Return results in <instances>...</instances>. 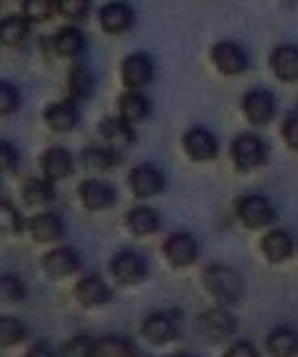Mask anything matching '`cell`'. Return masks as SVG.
Listing matches in <instances>:
<instances>
[{"instance_id": "cell-1", "label": "cell", "mask_w": 298, "mask_h": 357, "mask_svg": "<svg viewBox=\"0 0 298 357\" xmlns=\"http://www.w3.org/2000/svg\"><path fill=\"white\" fill-rule=\"evenodd\" d=\"M203 284L221 306H233L245 292V282L241 278V274L223 264L209 266L203 274Z\"/></svg>"}, {"instance_id": "cell-2", "label": "cell", "mask_w": 298, "mask_h": 357, "mask_svg": "<svg viewBox=\"0 0 298 357\" xmlns=\"http://www.w3.org/2000/svg\"><path fill=\"white\" fill-rule=\"evenodd\" d=\"M231 159H233L237 171L251 173L267 163L269 159V147L260 139L259 135L243 133L233 141L231 145Z\"/></svg>"}, {"instance_id": "cell-3", "label": "cell", "mask_w": 298, "mask_h": 357, "mask_svg": "<svg viewBox=\"0 0 298 357\" xmlns=\"http://www.w3.org/2000/svg\"><path fill=\"white\" fill-rule=\"evenodd\" d=\"M142 335L157 347L175 342L179 335V316L175 312H165V310L151 312L142 321Z\"/></svg>"}, {"instance_id": "cell-4", "label": "cell", "mask_w": 298, "mask_h": 357, "mask_svg": "<svg viewBox=\"0 0 298 357\" xmlns=\"http://www.w3.org/2000/svg\"><path fill=\"white\" fill-rule=\"evenodd\" d=\"M110 272L119 286H137L147 278V262L135 250H119L110 262Z\"/></svg>"}, {"instance_id": "cell-5", "label": "cell", "mask_w": 298, "mask_h": 357, "mask_svg": "<svg viewBox=\"0 0 298 357\" xmlns=\"http://www.w3.org/2000/svg\"><path fill=\"white\" fill-rule=\"evenodd\" d=\"M237 217L246 229L259 230L271 227L276 218V211L272 203L262 195H248L237 204Z\"/></svg>"}, {"instance_id": "cell-6", "label": "cell", "mask_w": 298, "mask_h": 357, "mask_svg": "<svg viewBox=\"0 0 298 357\" xmlns=\"http://www.w3.org/2000/svg\"><path fill=\"white\" fill-rule=\"evenodd\" d=\"M237 318L225 307H213L203 312L197 319V330L209 342H225L237 333Z\"/></svg>"}, {"instance_id": "cell-7", "label": "cell", "mask_w": 298, "mask_h": 357, "mask_svg": "<svg viewBox=\"0 0 298 357\" xmlns=\"http://www.w3.org/2000/svg\"><path fill=\"white\" fill-rule=\"evenodd\" d=\"M82 268V256L72 246H56L42 258V270L50 280H66L78 274Z\"/></svg>"}, {"instance_id": "cell-8", "label": "cell", "mask_w": 298, "mask_h": 357, "mask_svg": "<svg viewBox=\"0 0 298 357\" xmlns=\"http://www.w3.org/2000/svg\"><path fill=\"white\" fill-rule=\"evenodd\" d=\"M119 76H121V84L126 86V89L140 91L145 86H149L154 79V60L145 52H133L124 58L121 68H119Z\"/></svg>"}, {"instance_id": "cell-9", "label": "cell", "mask_w": 298, "mask_h": 357, "mask_svg": "<svg viewBox=\"0 0 298 357\" xmlns=\"http://www.w3.org/2000/svg\"><path fill=\"white\" fill-rule=\"evenodd\" d=\"M80 203L84 208H88L91 213H100L112 208L117 201L116 189L104 181V178H86L78 185Z\"/></svg>"}, {"instance_id": "cell-10", "label": "cell", "mask_w": 298, "mask_h": 357, "mask_svg": "<svg viewBox=\"0 0 298 357\" xmlns=\"http://www.w3.org/2000/svg\"><path fill=\"white\" fill-rule=\"evenodd\" d=\"M128 187L137 199H151L165 189V175L151 163H140L128 175Z\"/></svg>"}, {"instance_id": "cell-11", "label": "cell", "mask_w": 298, "mask_h": 357, "mask_svg": "<svg viewBox=\"0 0 298 357\" xmlns=\"http://www.w3.org/2000/svg\"><path fill=\"white\" fill-rule=\"evenodd\" d=\"M74 298L86 310H100L114 300V292L102 276L90 274L80 278L78 284L74 286Z\"/></svg>"}, {"instance_id": "cell-12", "label": "cell", "mask_w": 298, "mask_h": 357, "mask_svg": "<svg viewBox=\"0 0 298 357\" xmlns=\"http://www.w3.org/2000/svg\"><path fill=\"white\" fill-rule=\"evenodd\" d=\"M98 22L104 32L112 34V36H119V34H126L133 26L135 13L126 0H110L100 8Z\"/></svg>"}, {"instance_id": "cell-13", "label": "cell", "mask_w": 298, "mask_h": 357, "mask_svg": "<svg viewBox=\"0 0 298 357\" xmlns=\"http://www.w3.org/2000/svg\"><path fill=\"white\" fill-rule=\"evenodd\" d=\"M211 60L217 66L221 74L225 76H239L243 74L248 66V58H246L245 50L231 40H221L213 46L211 50Z\"/></svg>"}, {"instance_id": "cell-14", "label": "cell", "mask_w": 298, "mask_h": 357, "mask_svg": "<svg viewBox=\"0 0 298 357\" xmlns=\"http://www.w3.org/2000/svg\"><path fill=\"white\" fill-rule=\"evenodd\" d=\"M27 230L34 243L54 244L64 238L66 225L60 215H56L52 211H44L27 220Z\"/></svg>"}, {"instance_id": "cell-15", "label": "cell", "mask_w": 298, "mask_h": 357, "mask_svg": "<svg viewBox=\"0 0 298 357\" xmlns=\"http://www.w3.org/2000/svg\"><path fill=\"white\" fill-rule=\"evenodd\" d=\"M183 149L193 161H213L219 153V141L205 128H191L183 135Z\"/></svg>"}, {"instance_id": "cell-16", "label": "cell", "mask_w": 298, "mask_h": 357, "mask_svg": "<svg viewBox=\"0 0 298 357\" xmlns=\"http://www.w3.org/2000/svg\"><path fill=\"white\" fill-rule=\"evenodd\" d=\"M243 112H245L246 119L253 126H267L271 123L272 117L276 114V102L274 96L267 89H251L246 91L243 98Z\"/></svg>"}, {"instance_id": "cell-17", "label": "cell", "mask_w": 298, "mask_h": 357, "mask_svg": "<svg viewBox=\"0 0 298 357\" xmlns=\"http://www.w3.org/2000/svg\"><path fill=\"white\" fill-rule=\"evenodd\" d=\"M163 255L167 262L175 268H187L193 264L199 256V246L191 234L175 232L163 243Z\"/></svg>"}, {"instance_id": "cell-18", "label": "cell", "mask_w": 298, "mask_h": 357, "mask_svg": "<svg viewBox=\"0 0 298 357\" xmlns=\"http://www.w3.org/2000/svg\"><path fill=\"white\" fill-rule=\"evenodd\" d=\"M40 167L44 177L50 178L52 183L64 181L74 173V157L62 145H52L40 157Z\"/></svg>"}, {"instance_id": "cell-19", "label": "cell", "mask_w": 298, "mask_h": 357, "mask_svg": "<svg viewBox=\"0 0 298 357\" xmlns=\"http://www.w3.org/2000/svg\"><path fill=\"white\" fill-rule=\"evenodd\" d=\"M44 123L54 133H68L74 131L80 123V112L76 102L64 100V102H54L44 109Z\"/></svg>"}, {"instance_id": "cell-20", "label": "cell", "mask_w": 298, "mask_h": 357, "mask_svg": "<svg viewBox=\"0 0 298 357\" xmlns=\"http://www.w3.org/2000/svg\"><path fill=\"white\" fill-rule=\"evenodd\" d=\"M98 131H100L102 139L105 141V145L116 149V151H121V149L130 147L131 143L135 141L133 126H130L128 121H124L119 115L117 117H105L104 121H100Z\"/></svg>"}, {"instance_id": "cell-21", "label": "cell", "mask_w": 298, "mask_h": 357, "mask_svg": "<svg viewBox=\"0 0 298 357\" xmlns=\"http://www.w3.org/2000/svg\"><path fill=\"white\" fill-rule=\"evenodd\" d=\"M260 248H262V255L267 256L269 262L281 264V262H285V260H288L292 256L295 243H292V236L286 230L272 229L262 236Z\"/></svg>"}, {"instance_id": "cell-22", "label": "cell", "mask_w": 298, "mask_h": 357, "mask_svg": "<svg viewBox=\"0 0 298 357\" xmlns=\"http://www.w3.org/2000/svg\"><path fill=\"white\" fill-rule=\"evenodd\" d=\"M22 201L27 206L32 208H46L56 199V187L50 178L46 177H30L22 185Z\"/></svg>"}, {"instance_id": "cell-23", "label": "cell", "mask_w": 298, "mask_h": 357, "mask_svg": "<svg viewBox=\"0 0 298 357\" xmlns=\"http://www.w3.org/2000/svg\"><path fill=\"white\" fill-rule=\"evenodd\" d=\"M117 112L124 121H128L130 126H135L143 119H147V115L151 114V103L142 91L126 89L117 100Z\"/></svg>"}, {"instance_id": "cell-24", "label": "cell", "mask_w": 298, "mask_h": 357, "mask_svg": "<svg viewBox=\"0 0 298 357\" xmlns=\"http://www.w3.org/2000/svg\"><path fill=\"white\" fill-rule=\"evenodd\" d=\"M271 68L274 76L283 82H298V46L283 44L271 54Z\"/></svg>"}, {"instance_id": "cell-25", "label": "cell", "mask_w": 298, "mask_h": 357, "mask_svg": "<svg viewBox=\"0 0 298 357\" xmlns=\"http://www.w3.org/2000/svg\"><path fill=\"white\" fill-rule=\"evenodd\" d=\"M54 52L60 58H78L86 50V36L76 26H62L52 38Z\"/></svg>"}, {"instance_id": "cell-26", "label": "cell", "mask_w": 298, "mask_h": 357, "mask_svg": "<svg viewBox=\"0 0 298 357\" xmlns=\"http://www.w3.org/2000/svg\"><path fill=\"white\" fill-rule=\"evenodd\" d=\"M96 86V77L86 64H74L68 72V93L72 102H86L90 100Z\"/></svg>"}, {"instance_id": "cell-27", "label": "cell", "mask_w": 298, "mask_h": 357, "mask_svg": "<svg viewBox=\"0 0 298 357\" xmlns=\"http://www.w3.org/2000/svg\"><path fill=\"white\" fill-rule=\"evenodd\" d=\"M80 159H82L84 169L94 171V173H105L119 163L121 155L107 145H90L82 151Z\"/></svg>"}, {"instance_id": "cell-28", "label": "cell", "mask_w": 298, "mask_h": 357, "mask_svg": "<svg viewBox=\"0 0 298 357\" xmlns=\"http://www.w3.org/2000/svg\"><path fill=\"white\" fill-rule=\"evenodd\" d=\"M159 225H161V218L157 215L154 208L149 206H133L128 211L126 215V227L130 230L133 236H149L159 230Z\"/></svg>"}, {"instance_id": "cell-29", "label": "cell", "mask_w": 298, "mask_h": 357, "mask_svg": "<svg viewBox=\"0 0 298 357\" xmlns=\"http://www.w3.org/2000/svg\"><path fill=\"white\" fill-rule=\"evenodd\" d=\"M267 351L272 357H297L298 356V332L288 326L274 328L267 337Z\"/></svg>"}, {"instance_id": "cell-30", "label": "cell", "mask_w": 298, "mask_h": 357, "mask_svg": "<svg viewBox=\"0 0 298 357\" xmlns=\"http://www.w3.org/2000/svg\"><path fill=\"white\" fill-rule=\"evenodd\" d=\"M28 34H30V22L22 14L6 16L4 20H0V44L2 46L16 48L28 38Z\"/></svg>"}, {"instance_id": "cell-31", "label": "cell", "mask_w": 298, "mask_h": 357, "mask_svg": "<svg viewBox=\"0 0 298 357\" xmlns=\"http://www.w3.org/2000/svg\"><path fill=\"white\" fill-rule=\"evenodd\" d=\"M28 337V328L24 321L13 316H0V347L13 349Z\"/></svg>"}, {"instance_id": "cell-32", "label": "cell", "mask_w": 298, "mask_h": 357, "mask_svg": "<svg viewBox=\"0 0 298 357\" xmlns=\"http://www.w3.org/2000/svg\"><path fill=\"white\" fill-rule=\"evenodd\" d=\"M27 298V284L16 274H0V306H14Z\"/></svg>"}, {"instance_id": "cell-33", "label": "cell", "mask_w": 298, "mask_h": 357, "mask_svg": "<svg viewBox=\"0 0 298 357\" xmlns=\"http://www.w3.org/2000/svg\"><path fill=\"white\" fill-rule=\"evenodd\" d=\"M27 229V220L10 201L0 199V232L18 234Z\"/></svg>"}, {"instance_id": "cell-34", "label": "cell", "mask_w": 298, "mask_h": 357, "mask_svg": "<svg viewBox=\"0 0 298 357\" xmlns=\"http://www.w3.org/2000/svg\"><path fill=\"white\" fill-rule=\"evenodd\" d=\"M56 14V0H22V16L28 22H46Z\"/></svg>"}, {"instance_id": "cell-35", "label": "cell", "mask_w": 298, "mask_h": 357, "mask_svg": "<svg viewBox=\"0 0 298 357\" xmlns=\"http://www.w3.org/2000/svg\"><path fill=\"white\" fill-rule=\"evenodd\" d=\"M131 345L128 340L117 335H105L96 342V357H131Z\"/></svg>"}, {"instance_id": "cell-36", "label": "cell", "mask_w": 298, "mask_h": 357, "mask_svg": "<svg viewBox=\"0 0 298 357\" xmlns=\"http://www.w3.org/2000/svg\"><path fill=\"white\" fill-rule=\"evenodd\" d=\"M58 357H96V340L90 335H76L60 347Z\"/></svg>"}, {"instance_id": "cell-37", "label": "cell", "mask_w": 298, "mask_h": 357, "mask_svg": "<svg viewBox=\"0 0 298 357\" xmlns=\"http://www.w3.org/2000/svg\"><path fill=\"white\" fill-rule=\"evenodd\" d=\"M91 0H56V14L70 22H80L90 14Z\"/></svg>"}, {"instance_id": "cell-38", "label": "cell", "mask_w": 298, "mask_h": 357, "mask_svg": "<svg viewBox=\"0 0 298 357\" xmlns=\"http://www.w3.org/2000/svg\"><path fill=\"white\" fill-rule=\"evenodd\" d=\"M20 107V91L13 82L0 79V117H8Z\"/></svg>"}, {"instance_id": "cell-39", "label": "cell", "mask_w": 298, "mask_h": 357, "mask_svg": "<svg viewBox=\"0 0 298 357\" xmlns=\"http://www.w3.org/2000/svg\"><path fill=\"white\" fill-rule=\"evenodd\" d=\"M18 161H20V155H18V149L14 147V143L0 139V177L13 175L18 169Z\"/></svg>"}, {"instance_id": "cell-40", "label": "cell", "mask_w": 298, "mask_h": 357, "mask_svg": "<svg viewBox=\"0 0 298 357\" xmlns=\"http://www.w3.org/2000/svg\"><path fill=\"white\" fill-rule=\"evenodd\" d=\"M223 357H260L259 349L251 342H245V340H239V342H233V344L227 347L225 356Z\"/></svg>"}, {"instance_id": "cell-41", "label": "cell", "mask_w": 298, "mask_h": 357, "mask_svg": "<svg viewBox=\"0 0 298 357\" xmlns=\"http://www.w3.org/2000/svg\"><path fill=\"white\" fill-rule=\"evenodd\" d=\"M283 139L290 147L298 151V115H288L283 123Z\"/></svg>"}, {"instance_id": "cell-42", "label": "cell", "mask_w": 298, "mask_h": 357, "mask_svg": "<svg viewBox=\"0 0 298 357\" xmlns=\"http://www.w3.org/2000/svg\"><path fill=\"white\" fill-rule=\"evenodd\" d=\"M24 357H58V354L54 351L52 347L48 344H36V345H32L30 349L27 351V356Z\"/></svg>"}, {"instance_id": "cell-43", "label": "cell", "mask_w": 298, "mask_h": 357, "mask_svg": "<svg viewBox=\"0 0 298 357\" xmlns=\"http://www.w3.org/2000/svg\"><path fill=\"white\" fill-rule=\"evenodd\" d=\"M173 357H191V356H173Z\"/></svg>"}]
</instances>
